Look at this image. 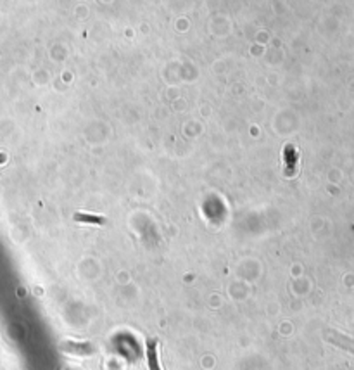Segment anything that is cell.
Listing matches in <instances>:
<instances>
[{
  "label": "cell",
  "instance_id": "obj_2",
  "mask_svg": "<svg viewBox=\"0 0 354 370\" xmlns=\"http://www.w3.org/2000/svg\"><path fill=\"white\" fill-rule=\"evenodd\" d=\"M61 349L63 351H68V353H73V355H92L93 351V346L92 344H88V343H82V344H78V343H64L63 346H61Z\"/></svg>",
  "mask_w": 354,
  "mask_h": 370
},
{
  "label": "cell",
  "instance_id": "obj_4",
  "mask_svg": "<svg viewBox=\"0 0 354 370\" xmlns=\"http://www.w3.org/2000/svg\"><path fill=\"white\" fill-rule=\"evenodd\" d=\"M74 220L82 221V224H95V225H102L104 224V218L97 216V215H87V213H74Z\"/></svg>",
  "mask_w": 354,
  "mask_h": 370
},
{
  "label": "cell",
  "instance_id": "obj_1",
  "mask_svg": "<svg viewBox=\"0 0 354 370\" xmlns=\"http://www.w3.org/2000/svg\"><path fill=\"white\" fill-rule=\"evenodd\" d=\"M283 159H285V175L287 177H294L297 166V153L292 145H287L283 149Z\"/></svg>",
  "mask_w": 354,
  "mask_h": 370
},
{
  "label": "cell",
  "instance_id": "obj_3",
  "mask_svg": "<svg viewBox=\"0 0 354 370\" xmlns=\"http://www.w3.org/2000/svg\"><path fill=\"white\" fill-rule=\"evenodd\" d=\"M147 363L150 370H161L158 362V339L147 341Z\"/></svg>",
  "mask_w": 354,
  "mask_h": 370
}]
</instances>
